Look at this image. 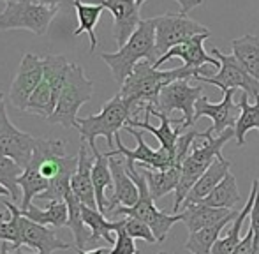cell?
Returning <instances> with one entry per match:
<instances>
[{
  "mask_svg": "<svg viewBox=\"0 0 259 254\" xmlns=\"http://www.w3.org/2000/svg\"><path fill=\"white\" fill-rule=\"evenodd\" d=\"M145 179L148 182V189L154 199L164 198L169 192L177 191L178 184H180L182 168L180 166H173L167 170H150V168H141Z\"/></svg>",
  "mask_w": 259,
  "mask_h": 254,
  "instance_id": "obj_24",
  "label": "cell"
},
{
  "mask_svg": "<svg viewBox=\"0 0 259 254\" xmlns=\"http://www.w3.org/2000/svg\"><path fill=\"white\" fill-rule=\"evenodd\" d=\"M69 67H71V62H67V59L64 55H46L42 59V69H45V76L42 78L50 83L57 101L58 96H60L62 87L65 83V78H67Z\"/></svg>",
  "mask_w": 259,
  "mask_h": 254,
  "instance_id": "obj_33",
  "label": "cell"
},
{
  "mask_svg": "<svg viewBox=\"0 0 259 254\" xmlns=\"http://www.w3.org/2000/svg\"><path fill=\"white\" fill-rule=\"evenodd\" d=\"M235 136V127L224 131L219 136H213L210 129H206L205 133L199 134V138L192 145L191 154L185 157V161L182 162V175H180V184H178L177 191H175V206L173 214H178L180 206L184 205L185 198L194 187V184L201 179V175L213 164L217 159H222V147L228 143L231 138Z\"/></svg>",
  "mask_w": 259,
  "mask_h": 254,
  "instance_id": "obj_2",
  "label": "cell"
},
{
  "mask_svg": "<svg viewBox=\"0 0 259 254\" xmlns=\"http://www.w3.org/2000/svg\"><path fill=\"white\" fill-rule=\"evenodd\" d=\"M198 74L210 76L208 71L191 69L185 67V65L184 67L160 71V69H155L150 62L143 60V62H140L134 67L133 74L120 87L118 94L127 101L133 113L138 115V111H145V106H148V104L157 106V101H159V96L164 87H167L173 81H178V79H191Z\"/></svg>",
  "mask_w": 259,
  "mask_h": 254,
  "instance_id": "obj_1",
  "label": "cell"
},
{
  "mask_svg": "<svg viewBox=\"0 0 259 254\" xmlns=\"http://www.w3.org/2000/svg\"><path fill=\"white\" fill-rule=\"evenodd\" d=\"M94 154V168H92V182L94 189H96V201L99 212L106 216V206H108V199H106V191L113 187V173L109 168V157L106 154H101L99 148L92 152Z\"/></svg>",
  "mask_w": 259,
  "mask_h": 254,
  "instance_id": "obj_26",
  "label": "cell"
},
{
  "mask_svg": "<svg viewBox=\"0 0 259 254\" xmlns=\"http://www.w3.org/2000/svg\"><path fill=\"white\" fill-rule=\"evenodd\" d=\"M252 252H254V233L249 228L245 238H242V242L236 245L235 251H233L231 254H252Z\"/></svg>",
  "mask_w": 259,
  "mask_h": 254,
  "instance_id": "obj_39",
  "label": "cell"
},
{
  "mask_svg": "<svg viewBox=\"0 0 259 254\" xmlns=\"http://www.w3.org/2000/svg\"><path fill=\"white\" fill-rule=\"evenodd\" d=\"M76 16H78V28L74 30V35H79L81 32H87L90 37V53L96 52L97 48V35H96V25L103 14L104 7L101 4H83L79 0H74Z\"/></svg>",
  "mask_w": 259,
  "mask_h": 254,
  "instance_id": "obj_29",
  "label": "cell"
},
{
  "mask_svg": "<svg viewBox=\"0 0 259 254\" xmlns=\"http://www.w3.org/2000/svg\"><path fill=\"white\" fill-rule=\"evenodd\" d=\"M233 57L238 60V64L259 81V37L252 34L242 35L238 39H233L231 43Z\"/></svg>",
  "mask_w": 259,
  "mask_h": 254,
  "instance_id": "obj_23",
  "label": "cell"
},
{
  "mask_svg": "<svg viewBox=\"0 0 259 254\" xmlns=\"http://www.w3.org/2000/svg\"><path fill=\"white\" fill-rule=\"evenodd\" d=\"M240 106V117L235 124V140L238 147L245 145V136L249 131H259V97L254 104H249V96L242 94L238 101Z\"/></svg>",
  "mask_w": 259,
  "mask_h": 254,
  "instance_id": "obj_32",
  "label": "cell"
},
{
  "mask_svg": "<svg viewBox=\"0 0 259 254\" xmlns=\"http://www.w3.org/2000/svg\"><path fill=\"white\" fill-rule=\"evenodd\" d=\"M125 231L133 238H140V240H145L147 244H155L157 242L152 228L147 223H143L140 219H134V217H125Z\"/></svg>",
  "mask_w": 259,
  "mask_h": 254,
  "instance_id": "obj_37",
  "label": "cell"
},
{
  "mask_svg": "<svg viewBox=\"0 0 259 254\" xmlns=\"http://www.w3.org/2000/svg\"><path fill=\"white\" fill-rule=\"evenodd\" d=\"M257 187H259V180L256 179L252 182V187H250V194L249 198H247L245 205H243V208L238 212V216L233 219V223L229 224V231L224 235L222 238H219L217 244L213 245V251L211 254H231L235 251L236 245L242 242V226L243 223H245V219L250 216V210H252V205H254V199H256L257 196Z\"/></svg>",
  "mask_w": 259,
  "mask_h": 254,
  "instance_id": "obj_21",
  "label": "cell"
},
{
  "mask_svg": "<svg viewBox=\"0 0 259 254\" xmlns=\"http://www.w3.org/2000/svg\"><path fill=\"white\" fill-rule=\"evenodd\" d=\"M175 2H177L178 6H180V13L187 16V14L191 13L192 9H196V7H199V6H203V2H205V0H175Z\"/></svg>",
  "mask_w": 259,
  "mask_h": 254,
  "instance_id": "obj_41",
  "label": "cell"
},
{
  "mask_svg": "<svg viewBox=\"0 0 259 254\" xmlns=\"http://www.w3.org/2000/svg\"><path fill=\"white\" fill-rule=\"evenodd\" d=\"M64 201L67 203V210H69V219H67V226L69 230L74 235V242H76V249H81L85 251V247L90 244V230L85 226V221H83V203L76 198V194L72 191H67Z\"/></svg>",
  "mask_w": 259,
  "mask_h": 254,
  "instance_id": "obj_30",
  "label": "cell"
},
{
  "mask_svg": "<svg viewBox=\"0 0 259 254\" xmlns=\"http://www.w3.org/2000/svg\"><path fill=\"white\" fill-rule=\"evenodd\" d=\"M55 108H57V99L53 96V90L50 87V83L42 78V81L39 83L37 89L34 90V94L28 99L25 113H34L41 115L45 118H50L53 115Z\"/></svg>",
  "mask_w": 259,
  "mask_h": 254,
  "instance_id": "obj_34",
  "label": "cell"
},
{
  "mask_svg": "<svg viewBox=\"0 0 259 254\" xmlns=\"http://www.w3.org/2000/svg\"><path fill=\"white\" fill-rule=\"evenodd\" d=\"M58 13V6L37 0H7L0 13V30H28L45 35Z\"/></svg>",
  "mask_w": 259,
  "mask_h": 254,
  "instance_id": "obj_7",
  "label": "cell"
},
{
  "mask_svg": "<svg viewBox=\"0 0 259 254\" xmlns=\"http://www.w3.org/2000/svg\"><path fill=\"white\" fill-rule=\"evenodd\" d=\"M83 221H85V226L90 230V244L97 240H104L108 244L115 245V238L111 237V233H115L120 226H122V221H108L103 212H99L97 208H90V206L83 205L81 208Z\"/></svg>",
  "mask_w": 259,
  "mask_h": 254,
  "instance_id": "obj_25",
  "label": "cell"
},
{
  "mask_svg": "<svg viewBox=\"0 0 259 254\" xmlns=\"http://www.w3.org/2000/svg\"><path fill=\"white\" fill-rule=\"evenodd\" d=\"M252 254H259V242L254 240V252Z\"/></svg>",
  "mask_w": 259,
  "mask_h": 254,
  "instance_id": "obj_46",
  "label": "cell"
},
{
  "mask_svg": "<svg viewBox=\"0 0 259 254\" xmlns=\"http://www.w3.org/2000/svg\"><path fill=\"white\" fill-rule=\"evenodd\" d=\"M123 131H127L129 134H133L136 138V143L138 147L134 150L127 148L125 145L122 143L120 136L116 134L115 136V143H116V150H108L106 155L108 157H115V155H122L125 159L127 164H136L140 162L141 166L145 168H150V170H167V168H173V166H178L177 164V155L175 152L171 150H166V148L160 147L159 150H154L150 148L147 143H145V138H143V131H138L131 125H125Z\"/></svg>",
  "mask_w": 259,
  "mask_h": 254,
  "instance_id": "obj_11",
  "label": "cell"
},
{
  "mask_svg": "<svg viewBox=\"0 0 259 254\" xmlns=\"http://www.w3.org/2000/svg\"><path fill=\"white\" fill-rule=\"evenodd\" d=\"M229 168H231V161L228 159H217L210 168L206 170L201 175V179L194 184V187L191 189V192L185 198L184 205H192V203H201L203 199L210 194L219 184L224 180V177L229 173Z\"/></svg>",
  "mask_w": 259,
  "mask_h": 254,
  "instance_id": "obj_22",
  "label": "cell"
},
{
  "mask_svg": "<svg viewBox=\"0 0 259 254\" xmlns=\"http://www.w3.org/2000/svg\"><path fill=\"white\" fill-rule=\"evenodd\" d=\"M94 96V83L87 78L81 65L71 64L65 83L60 90L53 115L48 118L52 124H60L65 129H78L79 108L87 104Z\"/></svg>",
  "mask_w": 259,
  "mask_h": 254,
  "instance_id": "obj_6",
  "label": "cell"
},
{
  "mask_svg": "<svg viewBox=\"0 0 259 254\" xmlns=\"http://www.w3.org/2000/svg\"><path fill=\"white\" fill-rule=\"evenodd\" d=\"M101 59L109 67L113 78L120 87L133 74L134 67L140 62L147 60L154 65L159 60V53L155 48V18L141 20L136 32L131 35L129 41L122 48H118V52L103 53Z\"/></svg>",
  "mask_w": 259,
  "mask_h": 254,
  "instance_id": "obj_3",
  "label": "cell"
},
{
  "mask_svg": "<svg viewBox=\"0 0 259 254\" xmlns=\"http://www.w3.org/2000/svg\"><path fill=\"white\" fill-rule=\"evenodd\" d=\"M78 254H111V249L108 247H96L92 251H81V249H76Z\"/></svg>",
  "mask_w": 259,
  "mask_h": 254,
  "instance_id": "obj_43",
  "label": "cell"
},
{
  "mask_svg": "<svg viewBox=\"0 0 259 254\" xmlns=\"http://www.w3.org/2000/svg\"><path fill=\"white\" fill-rule=\"evenodd\" d=\"M99 4L111 13L113 37L118 48H122L141 23L140 6L136 0H101Z\"/></svg>",
  "mask_w": 259,
  "mask_h": 254,
  "instance_id": "obj_15",
  "label": "cell"
},
{
  "mask_svg": "<svg viewBox=\"0 0 259 254\" xmlns=\"http://www.w3.org/2000/svg\"><path fill=\"white\" fill-rule=\"evenodd\" d=\"M203 94V83L201 85L192 87L189 83V79H178V81L169 83L167 87H164L162 92L157 101L155 110L160 113L169 117L173 111H180L182 113V129H189L194 127L196 120V103Z\"/></svg>",
  "mask_w": 259,
  "mask_h": 254,
  "instance_id": "obj_9",
  "label": "cell"
},
{
  "mask_svg": "<svg viewBox=\"0 0 259 254\" xmlns=\"http://www.w3.org/2000/svg\"><path fill=\"white\" fill-rule=\"evenodd\" d=\"M2 104H4V94L0 92V106H2Z\"/></svg>",
  "mask_w": 259,
  "mask_h": 254,
  "instance_id": "obj_48",
  "label": "cell"
},
{
  "mask_svg": "<svg viewBox=\"0 0 259 254\" xmlns=\"http://www.w3.org/2000/svg\"><path fill=\"white\" fill-rule=\"evenodd\" d=\"M133 110L127 104L120 94L108 101L103 106V110L97 115H89V117L78 118V131L81 138L87 141L90 150H97L96 140L99 136L106 138L109 150H111L113 143H115V136L118 134L120 129H123L131 120H133Z\"/></svg>",
  "mask_w": 259,
  "mask_h": 254,
  "instance_id": "obj_5",
  "label": "cell"
},
{
  "mask_svg": "<svg viewBox=\"0 0 259 254\" xmlns=\"http://www.w3.org/2000/svg\"><path fill=\"white\" fill-rule=\"evenodd\" d=\"M115 233H116V237H115V245H113V249H111V254H138L140 252L136 247L134 238L125 231V217H123L122 226H120Z\"/></svg>",
  "mask_w": 259,
  "mask_h": 254,
  "instance_id": "obj_38",
  "label": "cell"
},
{
  "mask_svg": "<svg viewBox=\"0 0 259 254\" xmlns=\"http://www.w3.org/2000/svg\"><path fill=\"white\" fill-rule=\"evenodd\" d=\"M42 76H45L42 59H39L34 53H23V59L9 90V101L16 110L25 111L30 96L42 81Z\"/></svg>",
  "mask_w": 259,
  "mask_h": 254,
  "instance_id": "obj_13",
  "label": "cell"
},
{
  "mask_svg": "<svg viewBox=\"0 0 259 254\" xmlns=\"http://www.w3.org/2000/svg\"><path fill=\"white\" fill-rule=\"evenodd\" d=\"M160 254H166V252H160Z\"/></svg>",
  "mask_w": 259,
  "mask_h": 254,
  "instance_id": "obj_49",
  "label": "cell"
},
{
  "mask_svg": "<svg viewBox=\"0 0 259 254\" xmlns=\"http://www.w3.org/2000/svg\"><path fill=\"white\" fill-rule=\"evenodd\" d=\"M145 2H147V0H136V4H138V6H140V7H141V6H143V4H145Z\"/></svg>",
  "mask_w": 259,
  "mask_h": 254,
  "instance_id": "obj_47",
  "label": "cell"
},
{
  "mask_svg": "<svg viewBox=\"0 0 259 254\" xmlns=\"http://www.w3.org/2000/svg\"><path fill=\"white\" fill-rule=\"evenodd\" d=\"M0 196H2V198H11V192L7 191L4 186H0Z\"/></svg>",
  "mask_w": 259,
  "mask_h": 254,
  "instance_id": "obj_45",
  "label": "cell"
},
{
  "mask_svg": "<svg viewBox=\"0 0 259 254\" xmlns=\"http://www.w3.org/2000/svg\"><path fill=\"white\" fill-rule=\"evenodd\" d=\"M0 254H37V252H27V251H21V249H13V251H9L7 242H2V244H0Z\"/></svg>",
  "mask_w": 259,
  "mask_h": 254,
  "instance_id": "obj_42",
  "label": "cell"
},
{
  "mask_svg": "<svg viewBox=\"0 0 259 254\" xmlns=\"http://www.w3.org/2000/svg\"><path fill=\"white\" fill-rule=\"evenodd\" d=\"M109 168L113 173V194L108 199L106 214H113L116 206H133L140 199V189L127 172V162L115 155L109 157Z\"/></svg>",
  "mask_w": 259,
  "mask_h": 254,
  "instance_id": "obj_17",
  "label": "cell"
},
{
  "mask_svg": "<svg viewBox=\"0 0 259 254\" xmlns=\"http://www.w3.org/2000/svg\"><path fill=\"white\" fill-rule=\"evenodd\" d=\"M4 2H7V0H4ZM39 2L48 4V6H58V4H60V0H39Z\"/></svg>",
  "mask_w": 259,
  "mask_h": 254,
  "instance_id": "obj_44",
  "label": "cell"
},
{
  "mask_svg": "<svg viewBox=\"0 0 259 254\" xmlns=\"http://www.w3.org/2000/svg\"><path fill=\"white\" fill-rule=\"evenodd\" d=\"M235 214V210L229 208H215V206H208L203 203H192V205H184V212H182L184 221L182 223L185 224L189 233H192V231L213 226V224L221 223Z\"/></svg>",
  "mask_w": 259,
  "mask_h": 254,
  "instance_id": "obj_20",
  "label": "cell"
},
{
  "mask_svg": "<svg viewBox=\"0 0 259 254\" xmlns=\"http://www.w3.org/2000/svg\"><path fill=\"white\" fill-rule=\"evenodd\" d=\"M208 27L191 20L182 13L171 14L166 13L162 16L155 18V48L159 53V59L166 55L171 48L178 45H184L189 39L196 35L208 34Z\"/></svg>",
  "mask_w": 259,
  "mask_h": 254,
  "instance_id": "obj_8",
  "label": "cell"
},
{
  "mask_svg": "<svg viewBox=\"0 0 259 254\" xmlns=\"http://www.w3.org/2000/svg\"><path fill=\"white\" fill-rule=\"evenodd\" d=\"M211 57L219 59L221 62V67H219V72L213 76H194L199 83H210V85H215L217 89H221L222 92L233 89H240L243 90V94L250 97V99H257L259 97V81L254 79L242 65L238 64V60L233 55H226L222 53L219 48L211 50Z\"/></svg>",
  "mask_w": 259,
  "mask_h": 254,
  "instance_id": "obj_10",
  "label": "cell"
},
{
  "mask_svg": "<svg viewBox=\"0 0 259 254\" xmlns=\"http://www.w3.org/2000/svg\"><path fill=\"white\" fill-rule=\"evenodd\" d=\"M18 226H20V244L35 249L37 254H53L55 251L69 249L67 242L60 240L52 228L27 219L25 216H21V212L18 217Z\"/></svg>",
  "mask_w": 259,
  "mask_h": 254,
  "instance_id": "obj_16",
  "label": "cell"
},
{
  "mask_svg": "<svg viewBox=\"0 0 259 254\" xmlns=\"http://www.w3.org/2000/svg\"><path fill=\"white\" fill-rule=\"evenodd\" d=\"M210 37V32L208 34L196 35V37L189 39L184 45H178L175 48H171L166 55H162L159 60L154 64L155 69H159V65H162L164 62L171 59H182L184 60L185 67L191 69H203L205 71V65H213V67H221V62L215 57H210L205 52V41Z\"/></svg>",
  "mask_w": 259,
  "mask_h": 254,
  "instance_id": "obj_18",
  "label": "cell"
},
{
  "mask_svg": "<svg viewBox=\"0 0 259 254\" xmlns=\"http://www.w3.org/2000/svg\"><path fill=\"white\" fill-rule=\"evenodd\" d=\"M236 216H238V212H236L235 216L228 217V219L221 221V223L213 224V226L189 233V238H187V242H185L184 249L191 254H211L213 245L217 244V240L221 238V233H222V230H224V226L231 224Z\"/></svg>",
  "mask_w": 259,
  "mask_h": 254,
  "instance_id": "obj_27",
  "label": "cell"
},
{
  "mask_svg": "<svg viewBox=\"0 0 259 254\" xmlns=\"http://www.w3.org/2000/svg\"><path fill=\"white\" fill-rule=\"evenodd\" d=\"M236 90L229 89L224 92V97H222L221 103H210L208 97H199L198 103H196V115L194 120H199V118L206 117L213 122V125L210 127V131L213 133V136H219L224 131L235 127L236 120L240 117V106L233 101Z\"/></svg>",
  "mask_w": 259,
  "mask_h": 254,
  "instance_id": "obj_14",
  "label": "cell"
},
{
  "mask_svg": "<svg viewBox=\"0 0 259 254\" xmlns=\"http://www.w3.org/2000/svg\"><path fill=\"white\" fill-rule=\"evenodd\" d=\"M127 172H129V175L133 177L138 189H140V199L133 206H116L113 210V214L123 217H134V219H140L143 223H147L152 228V231H154L157 242L162 244L167 238V233L171 231V228L177 223L184 221V216L182 214H167L164 210L157 208L155 199L152 198L150 189H148L147 179H145L143 172H140L136 168V164H127Z\"/></svg>",
  "mask_w": 259,
  "mask_h": 254,
  "instance_id": "obj_4",
  "label": "cell"
},
{
  "mask_svg": "<svg viewBox=\"0 0 259 254\" xmlns=\"http://www.w3.org/2000/svg\"><path fill=\"white\" fill-rule=\"evenodd\" d=\"M250 230L254 233V240L259 242V187H257V196L254 199V205H252V210H250Z\"/></svg>",
  "mask_w": 259,
  "mask_h": 254,
  "instance_id": "obj_40",
  "label": "cell"
},
{
  "mask_svg": "<svg viewBox=\"0 0 259 254\" xmlns=\"http://www.w3.org/2000/svg\"><path fill=\"white\" fill-rule=\"evenodd\" d=\"M94 155L89 154V147L81 145L78 152V168L71 179V191L76 194V198L90 208H97L96 201V189L92 182V168H94ZM99 210V208H97Z\"/></svg>",
  "mask_w": 259,
  "mask_h": 254,
  "instance_id": "obj_19",
  "label": "cell"
},
{
  "mask_svg": "<svg viewBox=\"0 0 259 254\" xmlns=\"http://www.w3.org/2000/svg\"><path fill=\"white\" fill-rule=\"evenodd\" d=\"M37 140L39 138H34L32 134L14 127L7 117L6 103L0 106V154L13 159L18 166L25 170L32 161Z\"/></svg>",
  "mask_w": 259,
  "mask_h": 254,
  "instance_id": "obj_12",
  "label": "cell"
},
{
  "mask_svg": "<svg viewBox=\"0 0 259 254\" xmlns=\"http://www.w3.org/2000/svg\"><path fill=\"white\" fill-rule=\"evenodd\" d=\"M21 216H25L27 219L34 221L37 224H52L57 228H64L67 226V219H69V210H67V203L65 201H50L46 208H39L32 203L27 210H20Z\"/></svg>",
  "mask_w": 259,
  "mask_h": 254,
  "instance_id": "obj_28",
  "label": "cell"
},
{
  "mask_svg": "<svg viewBox=\"0 0 259 254\" xmlns=\"http://www.w3.org/2000/svg\"><path fill=\"white\" fill-rule=\"evenodd\" d=\"M21 173H23L21 166H18L13 159L0 154V186H4L11 192V201H18L20 199L18 179H20Z\"/></svg>",
  "mask_w": 259,
  "mask_h": 254,
  "instance_id": "obj_36",
  "label": "cell"
},
{
  "mask_svg": "<svg viewBox=\"0 0 259 254\" xmlns=\"http://www.w3.org/2000/svg\"><path fill=\"white\" fill-rule=\"evenodd\" d=\"M240 201H242V196H240V191H238V184H236L235 175L229 172L228 175L224 177V180H222L201 203L208 206H215V208L233 210L235 205H238Z\"/></svg>",
  "mask_w": 259,
  "mask_h": 254,
  "instance_id": "obj_31",
  "label": "cell"
},
{
  "mask_svg": "<svg viewBox=\"0 0 259 254\" xmlns=\"http://www.w3.org/2000/svg\"><path fill=\"white\" fill-rule=\"evenodd\" d=\"M9 217L6 219L4 214H0V240L11 244V249H20V226H18V217L20 208L13 201H4Z\"/></svg>",
  "mask_w": 259,
  "mask_h": 254,
  "instance_id": "obj_35",
  "label": "cell"
}]
</instances>
